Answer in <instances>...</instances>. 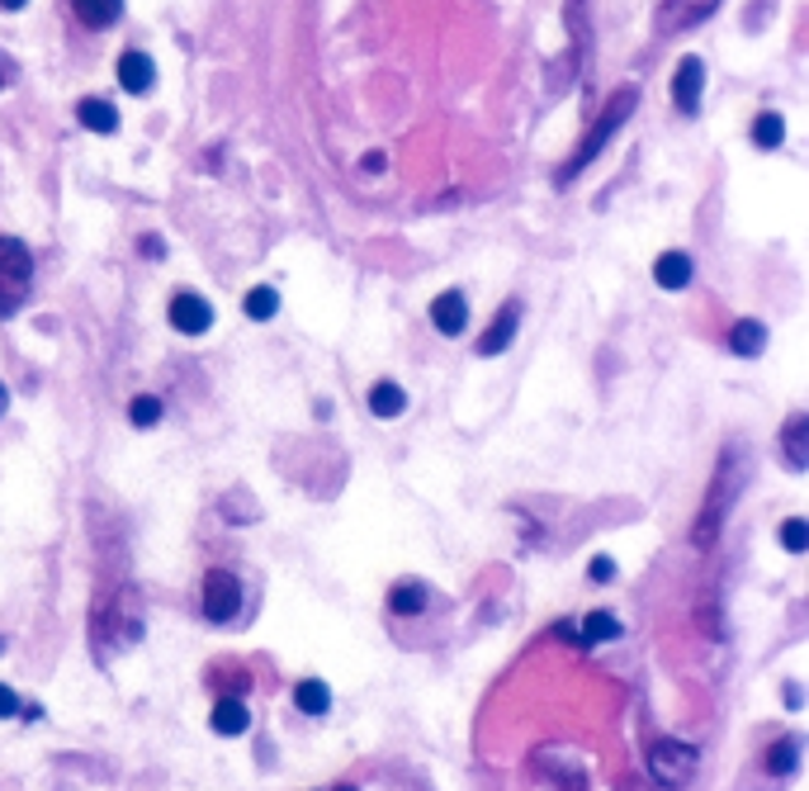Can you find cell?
I'll return each mask as SVG.
<instances>
[{"label": "cell", "instance_id": "1", "mask_svg": "<svg viewBox=\"0 0 809 791\" xmlns=\"http://www.w3.org/2000/svg\"><path fill=\"white\" fill-rule=\"evenodd\" d=\"M743 479H748V465L739 460V446H724L720 469H715V479H710V494H706V508L696 512V527H691V545H696V550H710V545H715V535H720V527H724L729 508L739 502V484H743Z\"/></svg>", "mask_w": 809, "mask_h": 791}, {"label": "cell", "instance_id": "2", "mask_svg": "<svg viewBox=\"0 0 809 791\" xmlns=\"http://www.w3.org/2000/svg\"><path fill=\"white\" fill-rule=\"evenodd\" d=\"M634 105H639V86H621V90L611 95V100H606V109H601V119L592 123V133H587V138L578 142V152H573V156H568V162L559 166V185H568V181H573L582 166H592V162H597V156H601V148H606V142H611V133L621 129V123L634 115Z\"/></svg>", "mask_w": 809, "mask_h": 791}, {"label": "cell", "instance_id": "3", "mask_svg": "<svg viewBox=\"0 0 809 791\" xmlns=\"http://www.w3.org/2000/svg\"><path fill=\"white\" fill-rule=\"evenodd\" d=\"M648 778L668 791H681L696 778V749L677 735H658L654 745H648Z\"/></svg>", "mask_w": 809, "mask_h": 791}, {"label": "cell", "instance_id": "4", "mask_svg": "<svg viewBox=\"0 0 809 791\" xmlns=\"http://www.w3.org/2000/svg\"><path fill=\"white\" fill-rule=\"evenodd\" d=\"M29 280H34V257H29V247L14 242V237H0V318H10V313L24 304Z\"/></svg>", "mask_w": 809, "mask_h": 791}, {"label": "cell", "instance_id": "5", "mask_svg": "<svg viewBox=\"0 0 809 791\" xmlns=\"http://www.w3.org/2000/svg\"><path fill=\"white\" fill-rule=\"evenodd\" d=\"M237 611H242V578L228 574V568H209V574L199 578V616L223 626Z\"/></svg>", "mask_w": 809, "mask_h": 791}, {"label": "cell", "instance_id": "6", "mask_svg": "<svg viewBox=\"0 0 809 791\" xmlns=\"http://www.w3.org/2000/svg\"><path fill=\"white\" fill-rule=\"evenodd\" d=\"M171 327L181 332V337H204V332L214 327V304L199 294L181 290L176 299H171Z\"/></svg>", "mask_w": 809, "mask_h": 791}, {"label": "cell", "instance_id": "7", "mask_svg": "<svg viewBox=\"0 0 809 791\" xmlns=\"http://www.w3.org/2000/svg\"><path fill=\"white\" fill-rule=\"evenodd\" d=\"M701 95H706V62L701 57H681L677 76H673L677 109H681V115H696V109H701Z\"/></svg>", "mask_w": 809, "mask_h": 791}, {"label": "cell", "instance_id": "8", "mask_svg": "<svg viewBox=\"0 0 809 791\" xmlns=\"http://www.w3.org/2000/svg\"><path fill=\"white\" fill-rule=\"evenodd\" d=\"M431 323H436V332H446V337H459V332L469 327V299H464V290H446L440 299H431Z\"/></svg>", "mask_w": 809, "mask_h": 791}, {"label": "cell", "instance_id": "9", "mask_svg": "<svg viewBox=\"0 0 809 791\" xmlns=\"http://www.w3.org/2000/svg\"><path fill=\"white\" fill-rule=\"evenodd\" d=\"M516 327H521V308H516V304L498 308V318L488 323V332L479 337V356H502L506 346L516 342Z\"/></svg>", "mask_w": 809, "mask_h": 791}, {"label": "cell", "instance_id": "10", "mask_svg": "<svg viewBox=\"0 0 809 791\" xmlns=\"http://www.w3.org/2000/svg\"><path fill=\"white\" fill-rule=\"evenodd\" d=\"M156 82V62L147 53H123L119 57V86L129 95H147Z\"/></svg>", "mask_w": 809, "mask_h": 791}, {"label": "cell", "instance_id": "11", "mask_svg": "<svg viewBox=\"0 0 809 791\" xmlns=\"http://www.w3.org/2000/svg\"><path fill=\"white\" fill-rule=\"evenodd\" d=\"M696 275V261L687 257V251H663V257L654 261V280L663 284V290H687Z\"/></svg>", "mask_w": 809, "mask_h": 791}, {"label": "cell", "instance_id": "12", "mask_svg": "<svg viewBox=\"0 0 809 791\" xmlns=\"http://www.w3.org/2000/svg\"><path fill=\"white\" fill-rule=\"evenodd\" d=\"M426 603H431V593H426V583H417V578H398L389 588V611L393 616H422Z\"/></svg>", "mask_w": 809, "mask_h": 791}, {"label": "cell", "instance_id": "13", "mask_svg": "<svg viewBox=\"0 0 809 791\" xmlns=\"http://www.w3.org/2000/svg\"><path fill=\"white\" fill-rule=\"evenodd\" d=\"M214 730L228 735V739L247 735V730H251V711H247V702H242V697H218V702H214Z\"/></svg>", "mask_w": 809, "mask_h": 791}, {"label": "cell", "instance_id": "14", "mask_svg": "<svg viewBox=\"0 0 809 791\" xmlns=\"http://www.w3.org/2000/svg\"><path fill=\"white\" fill-rule=\"evenodd\" d=\"M781 451H786V465L790 469H809V418L805 413H796V418L786 422Z\"/></svg>", "mask_w": 809, "mask_h": 791}, {"label": "cell", "instance_id": "15", "mask_svg": "<svg viewBox=\"0 0 809 791\" xmlns=\"http://www.w3.org/2000/svg\"><path fill=\"white\" fill-rule=\"evenodd\" d=\"M621 630L625 626L611 611H587L578 626V644H611V640H621Z\"/></svg>", "mask_w": 809, "mask_h": 791}, {"label": "cell", "instance_id": "16", "mask_svg": "<svg viewBox=\"0 0 809 791\" xmlns=\"http://www.w3.org/2000/svg\"><path fill=\"white\" fill-rule=\"evenodd\" d=\"M763 768H767V778H790V772L800 768V739H796V735H781V739H776V745L767 749Z\"/></svg>", "mask_w": 809, "mask_h": 791}, {"label": "cell", "instance_id": "17", "mask_svg": "<svg viewBox=\"0 0 809 791\" xmlns=\"http://www.w3.org/2000/svg\"><path fill=\"white\" fill-rule=\"evenodd\" d=\"M763 346H767V327L757 318H743L729 327V351L734 356H763Z\"/></svg>", "mask_w": 809, "mask_h": 791}, {"label": "cell", "instance_id": "18", "mask_svg": "<svg viewBox=\"0 0 809 791\" xmlns=\"http://www.w3.org/2000/svg\"><path fill=\"white\" fill-rule=\"evenodd\" d=\"M370 413L384 418V422H389V418H403V413H407V393L393 384V379H379V384L370 389Z\"/></svg>", "mask_w": 809, "mask_h": 791}, {"label": "cell", "instance_id": "19", "mask_svg": "<svg viewBox=\"0 0 809 791\" xmlns=\"http://www.w3.org/2000/svg\"><path fill=\"white\" fill-rule=\"evenodd\" d=\"M72 10L86 29H109L123 14V0H72Z\"/></svg>", "mask_w": 809, "mask_h": 791}, {"label": "cell", "instance_id": "20", "mask_svg": "<svg viewBox=\"0 0 809 791\" xmlns=\"http://www.w3.org/2000/svg\"><path fill=\"white\" fill-rule=\"evenodd\" d=\"M294 706L304 711V716H327L331 711V687L322 678H304V683L294 687Z\"/></svg>", "mask_w": 809, "mask_h": 791}, {"label": "cell", "instance_id": "21", "mask_svg": "<svg viewBox=\"0 0 809 791\" xmlns=\"http://www.w3.org/2000/svg\"><path fill=\"white\" fill-rule=\"evenodd\" d=\"M76 119H81V129H90V133H114L119 129V109L109 100H81L76 105Z\"/></svg>", "mask_w": 809, "mask_h": 791}, {"label": "cell", "instance_id": "22", "mask_svg": "<svg viewBox=\"0 0 809 791\" xmlns=\"http://www.w3.org/2000/svg\"><path fill=\"white\" fill-rule=\"evenodd\" d=\"M715 10V0H668L663 6V29H687Z\"/></svg>", "mask_w": 809, "mask_h": 791}, {"label": "cell", "instance_id": "23", "mask_svg": "<svg viewBox=\"0 0 809 791\" xmlns=\"http://www.w3.org/2000/svg\"><path fill=\"white\" fill-rule=\"evenodd\" d=\"M753 142H757V148H763V152L781 148V142H786V119L776 115V109H763V115L753 119Z\"/></svg>", "mask_w": 809, "mask_h": 791}, {"label": "cell", "instance_id": "24", "mask_svg": "<svg viewBox=\"0 0 809 791\" xmlns=\"http://www.w3.org/2000/svg\"><path fill=\"white\" fill-rule=\"evenodd\" d=\"M242 308H247V318H256V323H270L280 313V294L270 290V284H256L247 299H242Z\"/></svg>", "mask_w": 809, "mask_h": 791}, {"label": "cell", "instance_id": "25", "mask_svg": "<svg viewBox=\"0 0 809 791\" xmlns=\"http://www.w3.org/2000/svg\"><path fill=\"white\" fill-rule=\"evenodd\" d=\"M162 413H166V403L156 399V393H138V399L129 403V422L133 426H156V422H162Z\"/></svg>", "mask_w": 809, "mask_h": 791}, {"label": "cell", "instance_id": "26", "mask_svg": "<svg viewBox=\"0 0 809 791\" xmlns=\"http://www.w3.org/2000/svg\"><path fill=\"white\" fill-rule=\"evenodd\" d=\"M781 545H786V555H805V550H809V521L805 517H786L781 521Z\"/></svg>", "mask_w": 809, "mask_h": 791}, {"label": "cell", "instance_id": "27", "mask_svg": "<svg viewBox=\"0 0 809 791\" xmlns=\"http://www.w3.org/2000/svg\"><path fill=\"white\" fill-rule=\"evenodd\" d=\"M20 716V697H14V687L0 683V720H14Z\"/></svg>", "mask_w": 809, "mask_h": 791}, {"label": "cell", "instance_id": "28", "mask_svg": "<svg viewBox=\"0 0 809 791\" xmlns=\"http://www.w3.org/2000/svg\"><path fill=\"white\" fill-rule=\"evenodd\" d=\"M587 574H592L597 583H611V578H615V560H611V555H597V560H592V568H587Z\"/></svg>", "mask_w": 809, "mask_h": 791}, {"label": "cell", "instance_id": "29", "mask_svg": "<svg viewBox=\"0 0 809 791\" xmlns=\"http://www.w3.org/2000/svg\"><path fill=\"white\" fill-rule=\"evenodd\" d=\"M384 166H389L384 152H370V156H364V171H384Z\"/></svg>", "mask_w": 809, "mask_h": 791}, {"label": "cell", "instance_id": "30", "mask_svg": "<svg viewBox=\"0 0 809 791\" xmlns=\"http://www.w3.org/2000/svg\"><path fill=\"white\" fill-rule=\"evenodd\" d=\"M142 251H147V257H162V251H166V247H162V242H156V237H142Z\"/></svg>", "mask_w": 809, "mask_h": 791}, {"label": "cell", "instance_id": "31", "mask_svg": "<svg viewBox=\"0 0 809 791\" xmlns=\"http://www.w3.org/2000/svg\"><path fill=\"white\" fill-rule=\"evenodd\" d=\"M29 0H0V10H24Z\"/></svg>", "mask_w": 809, "mask_h": 791}, {"label": "cell", "instance_id": "32", "mask_svg": "<svg viewBox=\"0 0 809 791\" xmlns=\"http://www.w3.org/2000/svg\"><path fill=\"white\" fill-rule=\"evenodd\" d=\"M6 408H10V393H6V384H0V418H6Z\"/></svg>", "mask_w": 809, "mask_h": 791}, {"label": "cell", "instance_id": "33", "mask_svg": "<svg viewBox=\"0 0 809 791\" xmlns=\"http://www.w3.org/2000/svg\"><path fill=\"white\" fill-rule=\"evenodd\" d=\"M6 82H10V72H6V62H0V90H6Z\"/></svg>", "mask_w": 809, "mask_h": 791}, {"label": "cell", "instance_id": "34", "mask_svg": "<svg viewBox=\"0 0 809 791\" xmlns=\"http://www.w3.org/2000/svg\"><path fill=\"white\" fill-rule=\"evenodd\" d=\"M337 791H360V787H337Z\"/></svg>", "mask_w": 809, "mask_h": 791}, {"label": "cell", "instance_id": "35", "mask_svg": "<svg viewBox=\"0 0 809 791\" xmlns=\"http://www.w3.org/2000/svg\"><path fill=\"white\" fill-rule=\"evenodd\" d=\"M0 650H6V640H0Z\"/></svg>", "mask_w": 809, "mask_h": 791}]
</instances>
